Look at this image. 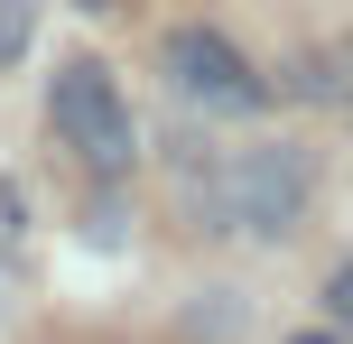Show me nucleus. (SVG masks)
Instances as JSON below:
<instances>
[{
  "label": "nucleus",
  "instance_id": "obj_3",
  "mask_svg": "<svg viewBox=\"0 0 353 344\" xmlns=\"http://www.w3.org/2000/svg\"><path fill=\"white\" fill-rule=\"evenodd\" d=\"M168 84L186 93L195 112H214V121H251V112H270V74L251 65L223 28H176V37H168Z\"/></svg>",
  "mask_w": 353,
  "mask_h": 344
},
{
  "label": "nucleus",
  "instance_id": "obj_4",
  "mask_svg": "<svg viewBox=\"0 0 353 344\" xmlns=\"http://www.w3.org/2000/svg\"><path fill=\"white\" fill-rule=\"evenodd\" d=\"M28 37H37V0H0V74L28 65Z\"/></svg>",
  "mask_w": 353,
  "mask_h": 344
},
{
  "label": "nucleus",
  "instance_id": "obj_6",
  "mask_svg": "<svg viewBox=\"0 0 353 344\" xmlns=\"http://www.w3.org/2000/svg\"><path fill=\"white\" fill-rule=\"evenodd\" d=\"M325 307H335V316H344V326H353V261H344V270H335V279H325Z\"/></svg>",
  "mask_w": 353,
  "mask_h": 344
},
{
  "label": "nucleus",
  "instance_id": "obj_2",
  "mask_svg": "<svg viewBox=\"0 0 353 344\" xmlns=\"http://www.w3.org/2000/svg\"><path fill=\"white\" fill-rule=\"evenodd\" d=\"M47 121H56V140H65L93 177H121V168L140 159L130 103H121V84H112L93 56H65V65H56V84H47Z\"/></svg>",
  "mask_w": 353,
  "mask_h": 344
},
{
  "label": "nucleus",
  "instance_id": "obj_1",
  "mask_svg": "<svg viewBox=\"0 0 353 344\" xmlns=\"http://www.w3.org/2000/svg\"><path fill=\"white\" fill-rule=\"evenodd\" d=\"M186 205H195V223L205 233H261V242H279V233H298L307 223V205H316V159L307 149H232V159H214L205 177H186Z\"/></svg>",
  "mask_w": 353,
  "mask_h": 344
},
{
  "label": "nucleus",
  "instance_id": "obj_7",
  "mask_svg": "<svg viewBox=\"0 0 353 344\" xmlns=\"http://www.w3.org/2000/svg\"><path fill=\"white\" fill-rule=\"evenodd\" d=\"M298 344H325V335H298Z\"/></svg>",
  "mask_w": 353,
  "mask_h": 344
},
{
  "label": "nucleus",
  "instance_id": "obj_5",
  "mask_svg": "<svg viewBox=\"0 0 353 344\" xmlns=\"http://www.w3.org/2000/svg\"><path fill=\"white\" fill-rule=\"evenodd\" d=\"M19 298V196L0 186V307Z\"/></svg>",
  "mask_w": 353,
  "mask_h": 344
}]
</instances>
